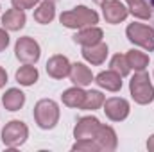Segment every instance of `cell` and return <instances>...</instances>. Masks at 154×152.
<instances>
[{"label": "cell", "mask_w": 154, "mask_h": 152, "mask_svg": "<svg viewBox=\"0 0 154 152\" xmlns=\"http://www.w3.org/2000/svg\"><path fill=\"white\" fill-rule=\"evenodd\" d=\"M99 127H100V122L95 116H84L77 122L75 129H74V136L77 140H93Z\"/></svg>", "instance_id": "cell-8"}, {"label": "cell", "mask_w": 154, "mask_h": 152, "mask_svg": "<svg viewBox=\"0 0 154 152\" xmlns=\"http://www.w3.org/2000/svg\"><path fill=\"white\" fill-rule=\"evenodd\" d=\"M27 136H29V129L20 120H13L2 129V141L7 147H20V145H23Z\"/></svg>", "instance_id": "cell-4"}, {"label": "cell", "mask_w": 154, "mask_h": 152, "mask_svg": "<svg viewBox=\"0 0 154 152\" xmlns=\"http://www.w3.org/2000/svg\"><path fill=\"white\" fill-rule=\"evenodd\" d=\"M70 81L79 86V88H82V86H88V84H91V81H93V75H91V72H90V68L88 66H84L82 63H74L72 66H70Z\"/></svg>", "instance_id": "cell-13"}, {"label": "cell", "mask_w": 154, "mask_h": 152, "mask_svg": "<svg viewBox=\"0 0 154 152\" xmlns=\"http://www.w3.org/2000/svg\"><path fill=\"white\" fill-rule=\"evenodd\" d=\"M93 140L97 141V145H99L100 150L111 152L116 149V132L111 127H108V125L100 123V127H99V131H97V134H95Z\"/></svg>", "instance_id": "cell-11"}, {"label": "cell", "mask_w": 154, "mask_h": 152, "mask_svg": "<svg viewBox=\"0 0 154 152\" xmlns=\"http://www.w3.org/2000/svg\"><path fill=\"white\" fill-rule=\"evenodd\" d=\"M14 52H16V57L25 63V65H34L39 59V45L29 36H23L16 41V47H14Z\"/></svg>", "instance_id": "cell-6"}, {"label": "cell", "mask_w": 154, "mask_h": 152, "mask_svg": "<svg viewBox=\"0 0 154 152\" xmlns=\"http://www.w3.org/2000/svg\"><path fill=\"white\" fill-rule=\"evenodd\" d=\"M34 118L41 129H52L56 127L57 120H59V108L54 100H39L34 108Z\"/></svg>", "instance_id": "cell-3"}, {"label": "cell", "mask_w": 154, "mask_h": 152, "mask_svg": "<svg viewBox=\"0 0 154 152\" xmlns=\"http://www.w3.org/2000/svg\"><path fill=\"white\" fill-rule=\"evenodd\" d=\"M102 13L108 23H120L127 18L129 9L125 5H122L118 0H108L102 4Z\"/></svg>", "instance_id": "cell-9"}, {"label": "cell", "mask_w": 154, "mask_h": 152, "mask_svg": "<svg viewBox=\"0 0 154 152\" xmlns=\"http://www.w3.org/2000/svg\"><path fill=\"white\" fill-rule=\"evenodd\" d=\"M106 56H108V45L102 41L82 48V57L91 65H102L106 61Z\"/></svg>", "instance_id": "cell-12"}, {"label": "cell", "mask_w": 154, "mask_h": 152, "mask_svg": "<svg viewBox=\"0 0 154 152\" xmlns=\"http://www.w3.org/2000/svg\"><path fill=\"white\" fill-rule=\"evenodd\" d=\"M7 45H9V34H7L4 29H0V52L5 50Z\"/></svg>", "instance_id": "cell-27"}, {"label": "cell", "mask_w": 154, "mask_h": 152, "mask_svg": "<svg viewBox=\"0 0 154 152\" xmlns=\"http://www.w3.org/2000/svg\"><path fill=\"white\" fill-rule=\"evenodd\" d=\"M147 149H149L151 152H154V134L149 138V141H147Z\"/></svg>", "instance_id": "cell-29"}, {"label": "cell", "mask_w": 154, "mask_h": 152, "mask_svg": "<svg viewBox=\"0 0 154 152\" xmlns=\"http://www.w3.org/2000/svg\"><path fill=\"white\" fill-rule=\"evenodd\" d=\"M111 70L116 72L120 77H125L129 72H131V66H129V63H127V59H125V56H122V54H116L113 56V59H111Z\"/></svg>", "instance_id": "cell-24"}, {"label": "cell", "mask_w": 154, "mask_h": 152, "mask_svg": "<svg viewBox=\"0 0 154 152\" xmlns=\"http://www.w3.org/2000/svg\"><path fill=\"white\" fill-rule=\"evenodd\" d=\"M61 23L68 29H84V27H91L99 22V14L93 9H88L84 5H79L72 11H66L61 14Z\"/></svg>", "instance_id": "cell-1"}, {"label": "cell", "mask_w": 154, "mask_h": 152, "mask_svg": "<svg viewBox=\"0 0 154 152\" xmlns=\"http://www.w3.org/2000/svg\"><path fill=\"white\" fill-rule=\"evenodd\" d=\"M93 2H95V4H99V5H102V4H104V2H108V0H93Z\"/></svg>", "instance_id": "cell-31"}, {"label": "cell", "mask_w": 154, "mask_h": 152, "mask_svg": "<svg viewBox=\"0 0 154 152\" xmlns=\"http://www.w3.org/2000/svg\"><path fill=\"white\" fill-rule=\"evenodd\" d=\"M122 77L118 75L113 70H108V72H100L99 75L95 77V82L100 86V88H106L108 91H118L122 88Z\"/></svg>", "instance_id": "cell-16"}, {"label": "cell", "mask_w": 154, "mask_h": 152, "mask_svg": "<svg viewBox=\"0 0 154 152\" xmlns=\"http://www.w3.org/2000/svg\"><path fill=\"white\" fill-rule=\"evenodd\" d=\"M129 90H131L134 102L138 104H149L154 100V86L151 84L149 74H145L143 70L134 74V77L129 82Z\"/></svg>", "instance_id": "cell-2"}, {"label": "cell", "mask_w": 154, "mask_h": 152, "mask_svg": "<svg viewBox=\"0 0 154 152\" xmlns=\"http://www.w3.org/2000/svg\"><path fill=\"white\" fill-rule=\"evenodd\" d=\"M16 81L22 86H32L38 81V70L32 65H25L16 72Z\"/></svg>", "instance_id": "cell-21"}, {"label": "cell", "mask_w": 154, "mask_h": 152, "mask_svg": "<svg viewBox=\"0 0 154 152\" xmlns=\"http://www.w3.org/2000/svg\"><path fill=\"white\" fill-rule=\"evenodd\" d=\"M13 2V7L14 9H20V11H25V9H32L38 0H11Z\"/></svg>", "instance_id": "cell-26"}, {"label": "cell", "mask_w": 154, "mask_h": 152, "mask_svg": "<svg viewBox=\"0 0 154 152\" xmlns=\"http://www.w3.org/2000/svg\"><path fill=\"white\" fill-rule=\"evenodd\" d=\"M102 36L104 32L99 29V27H84L82 31H79L75 36H74V41L82 45V47H90V45H95L99 41H102Z\"/></svg>", "instance_id": "cell-14"}, {"label": "cell", "mask_w": 154, "mask_h": 152, "mask_svg": "<svg viewBox=\"0 0 154 152\" xmlns=\"http://www.w3.org/2000/svg\"><path fill=\"white\" fill-rule=\"evenodd\" d=\"M104 113L109 120L113 122H122L127 118L129 114V102L125 99H118V97H113V99H108L104 100Z\"/></svg>", "instance_id": "cell-7"}, {"label": "cell", "mask_w": 154, "mask_h": 152, "mask_svg": "<svg viewBox=\"0 0 154 152\" xmlns=\"http://www.w3.org/2000/svg\"><path fill=\"white\" fill-rule=\"evenodd\" d=\"M127 2H129V0H127Z\"/></svg>", "instance_id": "cell-33"}, {"label": "cell", "mask_w": 154, "mask_h": 152, "mask_svg": "<svg viewBox=\"0 0 154 152\" xmlns=\"http://www.w3.org/2000/svg\"><path fill=\"white\" fill-rule=\"evenodd\" d=\"M5 82H7V74H5V70L0 66V88H2Z\"/></svg>", "instance_id": "cell-28"}, {"label": "cell", "mask_w": 154, "mask_h": 152, "mask_svg": "<svg viewBox=\"0 0 154 152\" xmlns=\"http://www.w3.org/2000/svg\"><path fill=\"white\" fill-rule=\"evenodd\" d=\"M2 25L7 31H20L25 25V13L20 9H9L2 16Z\"/></svg>", "instance_id": "cell-15"}, {"label": "cell", "mask_w": 154, "mask_h": 152, "mask_svg": "<svg viewBox=\"0 0 154 152\" xmlns=\"http://www.w3.org/2000/svg\"><path fill=\"white\" fill-rule=\"evenodd\" d=\"M127 38L129 41L143 47L145 50H154V29L142 25V23H131L127 27Z\"/></svg>", "instance_id": "cell-5"}, {"label": "cell", "mask_w": 154, "mask_h": 152, "mask_svg": "<svg viewBox=\"0 0 154 152\" xmlns=\"http://www.w3.org/2000/svg\"><path fill=\"white\" fill-rule=\"evenodd\" d=\"M125 59H127L131 70H136V72L145 70L147 65H149V56H145V54L140 52V50H129V52L125 54Z\"/></svg>", "instance_id": "cell-20"}, {"label": "cell", "mask_w": 154, "mask_h": 152, "mask_svg": "<svg viewBox=\"0 0 154 152\" xmlns=\"http://www.w3.org/2000/svg\"><path fill=\"white\" fill-rule=\"evenodd\" d=\"M54 16H56V7H54V2H48V0H43L39 7L34 11V20L38 23H50Z\"/></svg>", "instance_id": "cell-18"}, {"label": "cell", "mask_w": 154, "mask_h": 152, "mask_svg": "<svg viewBox=\"0 0 154 152\" xmlns=\"http://www.w3.org/2000/svg\"><path fill=\"white\" fill-rule=\"evenodd\" d=\"M2 102H4V106H5V109H9V111H18V109L25 104V95H23L20 90L11 88V90H7V91L4 93Z\"/></svg>", "instance_id": "cell-17"}, {"label": "cell", "mask_w": 154, "mask_h": 152, "mask_svg": "<svg viewBox=\"0 0 154 152\" xmlns=\"http://www.w3.org/2000/svg\"><path fill=\"white\" fill-rule=\"evenodd\" d=\"M72 150H88V152H97L100 150L95 140H77L72 145Z\"/></svg>", "instance_id": "cell-25"}, {"label": "cell", "mask_w": 154, "mask_h": 152, "mask_svg": "<svg viewBox=\"0 0 154 152\" xmlns=\"http://www.w3.org/2000/svg\"><path fill=\"white\" fill-rule=\"evenodd\" d=\"M84 97H86V93L75 86V88H70V90H66L65 93H63V104L65 106H68V108H82V102H84Z\"/></svg>", "instance_id": "cell-19"}, {"label": "cell", "mask_w": 154, "mask_h": 152, "mask_svg": "<svg viewBox=\"0 0 154 152\" xmlns=\"http://www.w3.org/2000/svg\"><path fill=\"white\" fill-rule=\"evenodd\" d=\"M48 2H57V0H48Z\"/></svg>", "instance_id": "cell-32"}, {"label": "cell", "mask_w": 154, "mask_h": 152, "mask_svg": "<svg viewBox=\"0 0 154 152\" xmlns=\"http://www.w3.org/2000/svg\"><path fill=\"white\" fill-rule=\"evenodd\" d=\"M102 104H104V95L100 91H88L86 97H84V102H82V108L81 109L93 111V109H99Z\"/></svg>", "instance_id": "cell-23"}, {"label": "cell", "mask_w": 154, "mask_h": 152, "mask_svg": "<svg viewBox=\"0 0 154 152\" xmlns=\"http://www.w3.org/2000/svg\"><path fill=\"white\" fill-rule=\"evenodd\" d=\"M145 2L149 4V7H151V9H154V0H145Z\"/></svg>", "instance_id": "cell-30"}, {"label": "cell", "mask_w": 154, "mask_h": 152, "mask_svg": "<svg viewBox=\"0 0 154 152\" xmlns=\"http://www.w3.org/2000/svg\"><path fill=\"white\" fill-rule=\"evenodd\" d=\"M136 18H142V20H147L151 18V7L145 0H129V7H127Z\"/></svg>", "instance_id": "cell-22"}, {"label": "cell", "mask_w": 154, "mask_h": 152, "mask_svg": "<svg viewBox=\"0 0 154 152\" xmlns=\"http://www.w3.org/2000/svg\"><path fill=\"white\" fill-rule=\"evenodd\" d=\"M70 63L65 56H54L47 61V74L52 79H63L70 74Z\"/></svg>", "instance_id": "cell-10"}]
</instances>
